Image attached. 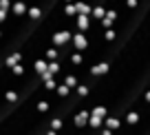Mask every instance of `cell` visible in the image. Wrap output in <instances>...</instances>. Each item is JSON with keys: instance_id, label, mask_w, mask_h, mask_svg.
<instances>
[{"instance_id": "20", "label": "cell", "mask_w": 150, "mask_h": 135, "mask_svg": "<svg viewBox=\"0 0 150 135\" xmlns=\"http://www.w3.org/2000/svg\"><path fill=\"white\" fill-rule=\"evenodd\" d=\"M0 9H2V11H9L11 9V0H0Z\"/></svg>"}, {"instance_id": "10", "label": "cell", "mask_w": 150, "mask_h": 135, "mask_svg": "<svg viewBox=\"0 0 150 135\" xmlns=\"http://www.w3.org/2000/svg\"><path fill=\"white\" fill-rule=\"evenodd\" d=\"M53 93H55V98H57V100H66L71 93H73V91H71V86H66L64 82H57V84H55V89H53Z\"/></svg>"}, {"instance_id": "2", "label": "cell", "mask_w": 150, "mask_h": 135, "mask_svg": "<svg viewBox=\"0 0 150 135\" xmlns=\"http://www.w3.org/2000/svg\"><path fill=\"white\" fill-rule=\"evenodd\" d=\"M88 115H91L88 109H80L77 113H73V117H71L73 129H75V131H84L86 126H88Z\"/></svg>"}, {"instance_id": "12", "label": "cell", "mask_w": 150, "mask_h": 135, "mask_svg": "<svg viewBox=\"0 0 150 135\" xmlns=\"http://www.w3.org/2000/svg\"><path fill=\"white\" fill-rule=\"evenodd\" d=\"M40 18H42V9H40L38 5H29V9H27V20L38 22Z\"/></svg>"}, {"instance_id": "1", "label": "cell", "mask_w": 150, "mask_h": 135, "mask_svg": "<svg viewBox=\"0 0 150 135\" xmlns=\"http://www.w3.org/2000/svg\"><path fill=\"white\" fill-rule=\"evenodd\" d=\"M71 38H73L71 29H57V31L51 33V44H55L57 49H66L71 47Z\"/></svg>"}, {"instance_id": "4", "label": "cell", "mask_w": 150, "mask_h": 135, "mask_svg": "<svg viewBox=\"0 0 150 135\" xmlns=\"http://www.w3.org/2000/svg\"><path fill=\"white\" fill-rule=\"evenodd\" d=\"M117 18H119V11H117V9H112V7H108L106 14H104V18L97 20V22H99V27H102V29H108V27H115Z\"/></svg>"}, {"instance_id": "15", "label": "cell", "mask_w": 150, "mask_h": 135, "mask_svg": "<svg viewBox=\"0 0 150 135\" xmlns=\"http://www.w3.org/2000/svg\"><path fill=\"white\" fill-rule=\"evenodd\" d=\"M104 14H106V7L104 5H93V9H91V18L93 20H102Z\"/></svg>"}, {"instance_id": "13", "label": "cell", "mask_w": 150, "mask_h": 135, "mask_svg": "<svg viewBox=\"0 0 150 135\" xmlns=\"http://www.w3.org/2000/svg\"><path fill=\"white\" fill-rule=\"evenodd\" d=\"M91 9H93V7H91L86 0H75V11H77V14H86V16H91Z\"/></svg>"}, {"instance_id": "11", "label": "cell", "mask_w": 150, "mask_h": 135, "mask_svg": "<svg viewBox=\"0 0 150 135\" xmlns=\"http://www.w3.org/2000/svg\"><path fill=\"white\" fill-rule=\"evenodd\" d=\"M51 100L49 98H42V100H38L35 102V111H38V115H47L49 111H51Z\"/></svg>"}, {"instance_id": "5", "label": "cell", "mask_w": 150, "mask_h": 135, "mask_svg": "<svg viewBox=\"0 0 150 135\" xmlns=\"http://www.w3.org/2000/svg\"><path fill=\"white\" fill-rule=\"evenodd\" d=\"M27 9H29V5L24 2V0H11L9 14L13 16V18H27Z\"/></svg>"}, {"instance_id": "9", "label": "cell", "mask_w": 150, "mask_h": 135, "mask_svg": "<svg viewBox=\"0 0 150 135\" xmlns=\"http://www.w3.org/2000/svg\"><path fill=\"white\" fill-rule=\"evenodd\" d=\"M104 124H106V129H110L112 133H117L119 129L124 126V122H122V117H115V115H106L104 117Z\"/></svg>"}, {"instance_id": "16", "label": "cell", "mask_w": 150, "mask_h": 135, "mask_svg": "<svg viewBox=\"0 0 150 135\" xmlns=\"http://www.w3.org/2000/svg\"><path fill=\"white\" fill-rule=\"evenodd\" d=\"M62 82H64L66 86H71V91H73V89L80 84V80H77V75H75V73H66L64 78H62Z\"/></svg>"}, {"instance_id": "14", "label": "cell", "mask_w": 150, "mask_h": 135, "mask_svg": "<svg viewBox=\"0 0 150 135\" xmlns=\"http://www.w3.org/2000/svg\"><path fill=\"white\" fill-rule=\"evenodd\" d=\"M62 14H64L66 18H75V16H77V11H75V0H73V2H64V5H62Z\"/></svg>"}, {"instance_id": "19", "label": "cell", "mask_w": 150, "mask_h": 135, "mask_svg": "<svg viewBox=\"0 0 150 135\" xmlns=\"http://www.w3.org/2000/svg\"><path fill=\"white\" fill-rule=\"evenodd\" d=\"M47 122H49V126H51V129L55 131V133H57V131H62V126H64V122H62L60 117H49Z\"/></svg>"}, {"instance_id": "6", "label": "cell", "mask_w": 150, "mask_h": 135, "mask_svg": "<svg viewBox=\"0 0 150 135\" xmlns=\"http://www.w3.org/2000/svg\"><path fill=\"white\" fill-rule=\"evenodd\" d=\"M73 20H75V31H84V33L91 29V22H93V18L86 14H77Z\"/></svg>"}, {"instance_id": "7", "label": "cell", "mask_w": 150, "mask_h": 135, "mask_svg": "<svg viewBox=\"0 0 150 135\" xmlns=\"http://www.w3.org/2000/svg\"><path fill=\"white\" fill-rule=\"evenodd\" d=\"M18 62H22V53L16 49V51H9L5 58H2V69H11L13 64H18Z\"/></svg>"}, {"instance_id": "3", "label": "cell", "mask_w": 150, "mask_h": 135, "mask_svg": "<svg viewBox=\"0 0 150 135\" xmlns=\"http://www.w3.org/2000/svg\"><path fill=\"white\" fill-rule=\"evenodd\" d=\"M71 49L84 53L88 49V36L84 31H73V38H71Z\"/></svg>"}, {"instance_id": "22", "label": "cell", "mask_w": 150, "mask_h": 135, "mask_svg": "<svg viewBox=\"0 0 150 135\" xmlns=\"http://www.w3.org/2000/svg\"><path fill=\"white\" fill-rule=\"evenodd\" d=\"M0 38H2V27H0Z\"/></svg>"}, {"instance_id": "8", "label": "cell", "mask_w": 150, "mask_h": 135, "mask_svg": "<svg viewBox=\"0 0 150 135\" xmlns=\"http://www.w3.org/2000/svg\"><path fill=\"white\" fill-rule=\"evenodd\" d=\"M141 120H144V117H141V113H139V111H128L126 115L122 117V122H124L126 126H130V129H132V126H137Z\"/></svg>"}, {"instance_id": "21", "label": "cell", "mask_w": 150, "mask_h": 135, "mask_svg": "<svg viewBox=\"0 0 150 135\" xmlns=\"http://www.w3.org/2000/svg\"><path fill=\"white\" fill-rule=\"evenodd\" d=\"M7 18H9V11H2V9H0V24L7 22Z\"/></svg>"}, {"instance_id": "18", "label": "cell", "mask_w": 150, "mask_h": 135, "mask_svg": "<svg viewBox=\"0 0 150 135\" xmlns=\"http://www.w3.org/2000/svg\"><path fill=\"white\" fill-rule=\"evenodd\" d=\"M102 38L108 42V44H110V42L115 40V38H117V31H115L112 27H108V29H104V31H102Z\"/></svg>"}, {"instance_id": "17", "label": "cell", "mask_w": 150, "mask_h": 135, "mask_svg": "<svg viewBox=\"0 0 150 135\" xmlns=\"http://www.w3.org/2000/svg\"><path fill=\"white\" fill-rule=\"evenodd\" d=\"M9 71H11V75H13V78H24V75H27V69H24V64H22V62L13 64Z\"/></svg>"}]
</instances>
